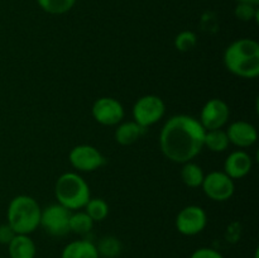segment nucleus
Here are the masks:
<instances>
[{"label": "nucleus", "mask_w": 259, "mask_h": 258, "mask_svg": "<svg viewBox=\"0 0 259 258\" xmlns=\"http://www.w3.org/2000/svg\"><path fill=\"white\" fill-rule=\"evenodd\" d=\"M206 131L199 119L191 115H175L166 121L159 134V147L167 159L175 163L191 162L204 148Z\"/></svg>", "instance_id": "1"}, {"label": "nucleus", "mask_w": 259, "mask_h": 258, "mask_svg": "<svg viewBox=\"0 0 259 258\" xmlns=\"http://www.w3.org/2000/svg\"><path fill=\"white\" fill-rule=\"evenodd\" d=\"M224 65L229 72L242 78L259 75V43L250 38H240L227 47Z\"/></svg>", "instance_id": "2"}, {"label": "nucleus", "mask_w": 259, "mask_h": 258, "mask_svg": "<svg viewBox=\"0 0 259 258\" xmlns=\"http://www.w3.org/2000/svg\"><path fill=\"white\" fill-rule=\"evenodd\" d=\"M40 209L37 200L28 195H18L7 210L8 224L17 234H28L34 232L40 223Z\"/></svg>", "instance_id": "3"}, {"label": "nucleus", "mask_w": 259, "mask_h": 258, "mask_svg": "<svg viewBox=\"0 0 259 258\" xmlns=\"http://www.w3.org/2000/svg\"><path fill=\"white\" fill-rule=\"evenodd\" d=\"M55 195L58 204L71 211L85 207L91 199L88 182L76 172H66L58 177L55 185Z\"/></svg>", "instance_id": "4"}, {"label": "nucleus", "mask_w": 259, "mask_h": 258, "mask_svg": "<svg viewBox=\"0 0 259 258\" xmlns=\"http://www.w3.org/2000/svg\"><path fill=\"white\" fill-rule=\"evenodd\" d=\"M166 113V104L157 95H144L133 106V119L137 124L147 129L161 120Z\"/></svg>", "instance_id": "5"}, {"label": "nucleus", "mask_w": 259, "mask_h": 258, "mask_svg": "<svg viewBox=\"0 0 259 258\" xmlns=\"http://www.w3.org/2000/svg\"><path fill=\"white\" fill-rule=\"evenodd\" d=\"M71 210L61 204H52L40 212L39 227L52 237H63L70 233Z\"/></svg>", "instance_id": "6"}, {"label": "nucleus", "mask_w": 259, "mask_h": 258, "mask_svg": "<svg viewBox=\"0 0 259 258\" xmlns=\"http://www.w3.org/2000/svg\"><path fill=\"white\" fill-rule=\"evenodd\" d=\"M201 187L205 195L214 201H227L235 191L234 180L224 171H211L205 175Z\"/></svg>", "instance_id": "7"}, {"label": "nucleus", "mask_w": 259, "mask_h": 258, "mask_svg": "<svg viewBox=\"0 0 259 258\" xmlns=\"http://www.w3.org/2000/svg\"><path fill=\"white\" fill-rule=\"evenodd\" d=\"M68 159L72 167L81 172H94L105 164V157L96 147L90 144H78L71 149Z\"/></svg>", "instance_id": "8"}, {"label": "nucleus", "mask_w": 259, "mask_h": 258, "mask_svg": "<svg viewBox=\"0 0 259 258\" xmlns=\"http://www.w3.org/2000/svg\"><path fill=\"white\" fill-rule=\"evenodd\" d=\"M207 215L201 206L189 205L184 207L176 217V229L182 235L192 237L206 228Z\"/></svg>", "instance_id": "9"}, {"label": "nucleus", "mask_w": 259, "mask_h": 258, "mask_svg": "<svg viewBox=\"0 0 259 258\" xmlns=\"http://www.w3.org/2000/svg\"><path fill=\"white\" fill-rule=\"evenodd\" d=\"M229 105L222 99L214 98L206 101L202 106L199 121L205 131H214V129H223V126L229 120Z\"/></svg>", "instance_id": "10"}, {"label": "nucleus", "mask_w": 259, "mask_h": 258, "mask_svg": "<svg viewBox=\"0 0 259 258\" xmlns=\"http://www.w3.org/2000/svg\"><path fill=\"white\" fill-rule=\"evenodd\" d=\"M94 119L101 125H118L124 119V108L120 101L114 98L104 96L94 103L91 109Z\"/></svg>", "instance_id": "11"}, {"label": "nucleus", "mask_w": 259, "mask_h": 258, "mask_svg": "<svg viewBox=\"0 0 259 258\" xmlns=\"http://www.w3.org/2000/svg\"><path fill=\"white\" fill-rule=\"evenodd\" d=\"M229 142L239 148H248L258 139V132L253 124L245 120L233 121L227 131Z\"/></svg>", "instance_id": "12"}, {"label": "nucleus", "mask_w": 259, "mask_h": 258, "mask_svg": "<svg viewBox=\"0 0 259 258\" xmlns=\"http://www.w3.org/2000/svg\"><path fill=\"white\" fill-rule=\"evenodd\" d=\"M253 167V159L245 151H234L224 162V172L233 180L247 176Z\"/></svg>", "instance_id": "13"}, {"label": "nucleus", "mask_w": 259, "mask_h": 258, "mask_svg": "<svg viewBox=\"0 0 259 258\" xmlns=\"http://www.w3.org/2000/svg\"><path fill=\"white\" fill-rule=\"evenodd\" d=\"M10 258H35L37 245L28 234H17L8 244Z\"/></svg>", "instance_id": "14"}, {"label": "nucleus", "mask_w": 259, "mask_h": 258, "mask_svg": "<svg viewBox=\"0 0 259 258\" xmlns=\"http://www.w3.org/2000/svg\"><path fill=\"white\" fill-rule=\"evenodd\" d=\"M61 258H100L96 244L88 239L73 240L63 248Z\"/></svg>", "instance_id": "15"}, {"label": "nucleus", "mask_w": 259, "mask_h": 258, "mask_svg": "<svg viewBox=\"0 0 259 258\" xmlns=\"http://www.w3.org/2000/svg\"><path fill=\"white\" fill-rule=\"evenodd\" d=\"M144 132H146V129L137 124L134 120L119 123L115 131V141L120 146H131L143 136Z\"/></svg>", "instance_id": "16"}, {"label": "nucleus", "mask_w": 259, "mask_h": 258, "mask_svg": "<svg viewBox=\"0 0 259 258\" xmlns=\"http://www.w3.org/2000/svg\"><path fill=\"white\" fill-rule=\"evenodd\" d=\"M230 142L228 138L227 132L223 129H214V131H206L204 138V147H207L211 152H224L229 147Z\"/></svg>", "instance_id": "17"}, {"label": "nucleus", "mask_w": 259, "mask_h": 258, "mask_svg": "<svg viewBox=\"0 0 259 258\" xmlns=\"http://www.w3.org/2000/svg\"><path fill=\"white\" fill-rule=\"evenodd\" d=\"M204 177V171H202V168L199 164L194 163V162L184 163V167L181 169V179L186 186L192 187V189L201 186Z\"/></svg>", "instance_id": "18"}, {"label": "nucleus", "mask_w": 259, "mask_h": 258, "mask_svg": "<svg viewBox=\"0 0 259 258\" xmlns=\"http://www.w3.org/2000/svg\"><path fill=\"white\" fill-rule=\"evenodd\" d=\"M94 220L85 211L71 212L70 217V232L78 235H85L93 230Z\"/></svg>", "instance_id": "19"}, {"label": "nucleus", "mask_w": 259, "mask_h": 258, "mask_svg": "<svg viewBox=\"0 0 259 258\" xmlns=\"http://www.w3.org/2000/svg\"><path fill=\"white\" fill-rule=\"evenodd\" d=\"M43 12L52 15L66 14L76 4V0H37Z\"/></svg>", "instance_id": "20"}, {"label": "nucleus", "mask_w": 259, "mask_h": 258, "mask_svg": "<svg viewBox=\"0 0 259 258\" xmlns=\"http://www.w3.org/2000/svg\"><path fill=\"white\" fill-rule=\"evenodd\" d=\"M85 212L94 222H103L109 215V205L104 199L94 197L85 205Z\"/></svg>", "instance_id": "21"}, {"label": "nucleus", "mask_w": 259, "mask_h": 258, "mask_svg": "<svg viewBox=\"0 0 259 258\" xmlns=\"http://www.w3.org/2000/svg\"><path fill=\"white\" fill-rule=\"evenodd\" d=\"M99 255H103L106 258H114L118 257L121 252V243L118 238L113 237V235H106V237L101 238L99 240L98 245Z\"/></svg>", "instance_id": "22"}, {"label": "nucleus", "mask_w": 259, "mask_h": 258, "mask_svg": "<svg viewBox=\"0 0 259 258\" xmlns=\"http://www.w3.org/2000/svg\"><path fill=\"white\" fill-rule=\"evenodd\" d=\"M197 45V37L191 30H182L175 38V47L180 52H189Z\"/></svg>", "instance_id": "23"}, {"label": "nucleus", "mask_w": 259, "mask_h": 258, "mask_svg": "<svg viewBox=\"0 0 259 258\" xmlns=\"http://www.w3.org/2000/svg\"><path fill=\"white\" fill-rule=\"evenodd\" d=\"M235 17L243 22H250V20L258 18V7L254 5L244 4V3H238L237 7L234 9Z\"/></svg>", "instance_id": "24"}, {"label": "nucleus", "mask_w": 259, "mask_h": 258, "mask_svg": "<svg viewBox=\"0 0 259 258\" xmlns=\"http://www.w3.org/2000/svg\"><path fill=\"white\" fill-rule=\"evenodd\" d=\"M190 258H224L219 250L214 249V248L202 247L195 250Z\"/></svg>", "instance_id": "25"}, {"label": "nucleus", "mask_w": 259, "mask_h": 258, "mask_svg": "<svg viewBox=\"0 0 259 258\" xmlns=\"http://www.w3.org/2000/svg\"><path fill=\"white\" fill-rule=\"evenodd\" d=\"M15 235H17V233L13 230V228L8 223L0 225V244L8 245Z\"/></svg>", "instance_id": "26"}, {"label": "nucleus", "mask_w": 259, "mask_h": 258, "mask_svg": "<svg viewBox=\"0 0 259 258\" xmlns=\"http://www.w3.org/2000/svg\"><path fill=\"white\" fill-rule=\"evenodd\" d=\"M238 3H244V4H249V5H254V7H258L259 0H237Z\"/></svg>", "instance_id": "27"}, {"label": "nucleus", "mask_w": 259, "mask_h": 258, "mask_svg": "<svg viewBox=\"0 0 259 258\" xmlns=\"http://www.w3.org/2000/svg\"><path fill=\"white\" fill-rule=\"evenodd\" d=\"M0 258H2V257H0Z\"/></svg>", "instance_id": "28"}]
</instances>
